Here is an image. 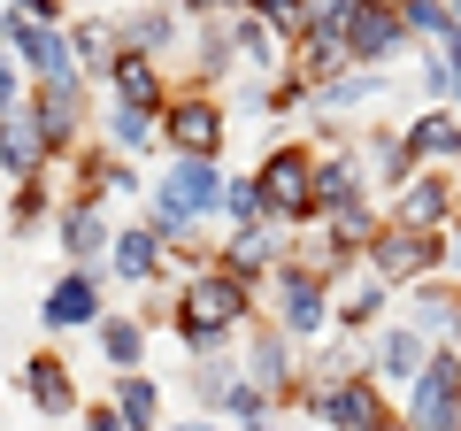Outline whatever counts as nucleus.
<instances>
[{
	"instance_id": "1",
	"label": "nucleus",
	"mask_w": 461,
	"mask_h": 431,
	"mask_svg": "<svg viewBox=\"0 0 461 431\" xmlns=\"http://www.w3.org/2000/svg\"><path fill=\"white\" fill-rule=\"evenodd\" d=\"M247 316H254V293H247V285H230L223 270H193V278L177 285L169 324H177V339L200 354V362H215V354H223V339L239 332Z\"/></svg>"
},
{
	"instance_id": "2",
	"label": "nucleus",
	"mask_w": 461,
	"mask_h": 431,
	"mask_svg": "<svg viewBox=\"0 0 461 431\" xmlns=\"http://www.w3.org/2000/svg\"><path fill=\"white\" fill-rule=\"evenodd\" d=\"M293 400H308L315 416H323L330 431H384L393 424V408H384V385L369 378V370H323V385H300Z\"/></svg>"
},
{
	"instance_id": "3",
	"label": "nucleus",
	"mask_w": 461,
	"mask_h": 431,
	"mask_svg": "<svg viewBox=\"0 0 461 431\" xmlns=\"http://www.w3.org/2000/svg\"><path fill=\"white\" fill-rule=\"evenodd\" d=\"M308 178H315V154L300 147V139H285V147L262 154V170H254V200H262V224H308Z\"/></svg>"
},
{
	"instance_id": "4",
	"label": "nucleus",
	"mask_w": 461,
	"mask_h": 431,
	"mask_svg": "<svg viewBox=\"0 0 461 431\" xmlns=\"http://www.w3.org/2000/svg\"><path fill=\"white\" fill-rule=\"evenodd\" d=\"M408 431H461V362H454V347H430L423 354V370L408 378V416H400Z\"/></svg>"
},
{
	"instance_id": "5",
	"label": "nucleus",
	"mask_w": 461,
	"mask_h": 431,
	"mask_svg": "<svg viewBox=\"0 0 461 431\" xmlns=\"http://www.w3.org/2000/svg\"><path fill=\"white\" fill-rule=\"evenodd\" d=\"M446 254H454V232L423 239V232H393V224H377L362 270H369L377 285H400V278H430V270H446Z\"/></svg>"
},
{
	"instance_id": "6",
	"label": "nucleus",
	"mask_w": 461,
	"mask_h": 431,
	"mask_svg": "<svg viewBox=\"0 0 461 431\" xmlns=\"http://www.w3.org/2000/svg\"><path fill=\"white\" fill-rule=\"evenodd\" d=\"M154 139H169L177 162H215V147H223V108L208 93H177V100H162Z\"/></svg>"
},
{
	"instance_id": "7",
	"label": "nucleus",
	"mask_w": 461,
	"mask_h": 431,
	"mask_svg": "<svg viewBox=\"0 0 461 431\" xmlns=\"http://www.w3.org/2000/svg\"><path fill=\"white\" fill-rule=\"evenodd\" d=\"M330 324V285L308 262H277V339H315Z\"/></svg>"
},
{
	"instance_id": "8",
	"label": "nucleus",
	"mask_w": 461,
	"mask_h": 431,
	"mask_svg": "<svg viewBox=\"0 0 461 431\" xmlns=\"http://www.w3.org/2000/svg\"><path fill=\"white\" fill-rule=\"evenodd\" d=\"M446 224H454V170H408V178H400L393 232H423V239H438Z\"/></svg>"
},
{
	"instance_id": "9",
	"label": "nucleus",
	"mask_w": 461,
	"mask_h": 431,
	"mask_svg": "<svg viewBox=\"0 0 461 431\" xmlns=\"http://www.w3.org/2000/svg\"><path fill=\"white\" fill-rule=\"evenodd\" d=\"M0 47L16 54V62L32 69L39 85H85V78H77V62H69V39H62V32H39V23H8V32H0Z\"/></svg>"
},
{
	"instance_id": "10",
	"label": "nucleus",
	"mask_w": 461,
	"mask_h": 431,
	"mask_svg": "<svg viewBox=\"0 0 461 431\" xmlns=\"http://www.w3.org/2000/svg\"><path fill=\"white\" fill-rule=\"evenodd\" d=\"M23 116H32V132H39L47 154L77 147V132H85V85H39V100L23 108Z\"/></svg>"
},
{
	"instance_id": "11",
	"label": "nucleus",
	"mask_w": 461,
	"mask_h": 431,
	"mask_svg": "<svg viewBox=\"0 0 461 431\" xmlns=\"http://www.w3.org/2000/svg\"><path fill=\"white\" fill-rule=\"evenodd\" d=\"M400 47H408V32H400V16L384 8V0H362L354 23L339 32V54H346V62H369V69H377L384 54H400Z\"/></svg>"
},
{
	"instance_id": "12",
	"label": "nucleus",
	"mask_w": 461,
	"mask_h": 431,
	"mask_svg": "<svg viewBox=\"0 0 461 431\" xmlns=\"http://www.w3.org/2000/svg\"><path fill=\"white\" fill-rule=\"evenodd\" d=\"M39 324L47 332H77V324H100V278L93 270H62L39 300Z\"/></svg>"
},
{
	"instance_id": "13",
	"label": "nucleus",
	"mask_w": 461,
	"mask_h": 431,
	"mask_svg": "<svg viewBox=\"0 0 461 431\" xmlns=\"http://www.w3.org/2000/svg\"><path fill=\"white\" fill-rule=\"evenodd\" d=\"M215 270H223L230 285H262L269 270H277V224H247V232H230V247L215 254Z\"/></svg>"
},
{
	"instance_id": "14",
	"label": "nucleus",
	"mask_w": 461,
	"mask_h": 431,
	"mask_svg": "<svg viewBox=\"0 0 461 431\" xmlns=\"http://www.w3.org/2000/svg\"><path fill=\"white\" fill-rule=\"evenodd\" d=\"M239 378H247V385H262V393L269 400H293L300 393V370H293V339H277V332H254L247 339V370H239Z\"/></svg>"
},
{
	"instance_id": "15",
	"label": "nucleus",
	"mask_w": 461,
	"mask_h": 431,
	"mask_svg": "<svg viewBox=\"0 0 461 431\" xmlns=\"http://www.w3.org/2000/svg\"><path fill=\"white\" fill-rule=\"evenodd\" d=\"M346 200H362V162H354V147L315 154V178H308V216H330V208H346Z\"/></svg>"
},
{
	"instance_id": "16",
	"label": "nucleus",
	"mask_w": 461,
	"mask_h": 431,
	"mask_svg": "<svg viewBox=\"0 0 461 431\" xmlns=\"http://www.w3.org/2000/svg\"><path fill=\"white\" fill-rule=\"evenodd\" d=\"M215 193H223L215 162H169V178H162V208H177L185 224H200L215 208Z\"/></svg>"
},
{
	"instance_id": "17",
	"label": "nucleus",
	"mask_w": 461,
	"mask_h": 431,
	"mask_svg": "<svg viewBox=\"0 0 461 431\" xmlns=\"http://www.w3.org/2000/svg\"><path fill=\"white\" fill-rule=\"evenodd\" d=\"M54 232H62L69 270H93V254H108V216H100L93 200H69V208H54Z\"/></svg>"
},
{
	"instance_id": "18",
	"label": "nucleus",
	"mask_w": 461,
	"mask_h": 431,
	"mask_svg": "<svg viewBox=\"0 0 461 431\" xmlns=\"http://www.w3.org/2000/svg\"><path fill=\"white\" fill-rule=\"evenodd\" d=\"M454 108H430V116H415L408 132H400V154H408V170H446L454 162Z\"/></svg>"
},
{
	"instance_id": "19",
	"label": "nucleus",
	"mask_w": 461,
	"mask_h": 431,
	"mask_svg": "<svg viewBox=\"0 0 461 431\" xmlns=\"http://www.w3.org/2000/svg\"><path fill=\"white\" fill-rule=\"evenodd\" d=\"M339 293H330V324H339V332H369V324H377V308H384V285L369 278L362 262H346L339 270Z\"/></svg>"
},
{
	"instance_id": "20",
	"label": "nucleus",
	"mask_w": 461,
	"mask_h": 431,
	"mask_svg": "<svg viewBox=\"0 0 461 431\" xmlns=\"http://www.w3.org/2000/svg\"><path fill=\"white\" fill-rule=\"evenodd\" d=\"M23 393H32L39 416H69L77 408V378H69L62 354H32V362H23Z\"/></svg>"
},
{
	"instance_id": "21",
	"label": "nucleus",
	"mask_w": 461,
	"mask_h": 431,
	"mask_svg": "<svg viewBox=\"0 0 461 431\" xmlns=\"http://www.w3.org/2000/svg\"><path fill=\"white\" fill-rule=\"evenodd\" d=\"M108 85H115V108L162 116V69H154L147 54H115V62H108Z\"/></svg>"
},
{
	"instance_id": "22",
	"label": "nucleus",
	"mask_w": 461,
	"mask_h": 431,
	"mask_svg": "<svg viewBox=\"0 0 461 431\" xmlns=\"http://www.w3.org/2000/svg\"><path fill=\"white\" fill-rule=\"evenodd\" d=\"M162 239L147 232V224H123V232H108V262H115V278H131V285H147V278H162Z\"/></svg>"
},
{
	"instance_id": "23",
	"label": "nucleus",
	"mask_w": 461,
	"mask_h": 431,
	"mask_svg": "<svg viewBox=\"0 0 461 431\" xmlns=\"http://www.w3.org/2000/svg\"><path fill=\"white\" fill-rule=\"evenodd\" d=\"M62 39H69V62H77V78H85V69H108L115 54H123V32H115V16H77Z\"/></svg>"
},
{
	"instance_id": "24",
	"label": "nucleus",
	"mask_w": 461,
	"mask_h": 431,
	"mask_svg": "<svg viewBox=\"0 0 461 431\" xmlns=\"http://www.w3.org/2000/svg\"><path fill=\"white\" fill-rule=\"evenodd\" d=\"M0 170H8V178H23V185L47 170V147H39V132H32V116H23V108H8V116H0Z\"/></svg>"
},
{
	"instance_id": "25",
	"label": "nucleus",
	"mask_w": 461,
	"mask_h": 431,
	"mask_svg": "<svg viewBox=\"0 0 461 431\" xmlns=\"http://www.w3.org/2000/svg\"><path fill=\"white\" fill-rule=\"evenodd\" d=\"M393 16H400V32H408V39H430V47L454 54V0H400Z\"/></svg>"
},
{
	"instance_id": "26",
	"label": "nucleus",
	"mask_w": 461,
	"mask_h": 431,
	"mask_svg": "<svg viewBox=\"0 0 461 431\" xmlns=\"http://www.w3.org/2000/svg\"><path fill=\"white\" fill-rule=\"evenodd\" d=\"M108 408L123 416L131 431H154V416H162V393H154V378H139V370H123V378H115V393H108Z\"/></svg>"
},
{
	"instance_id": "27",
	"label": "nucleus",
	"mask_w": 461,
	"mask_h": 431,
	"mask_svg": "<svg viewBox=\"0 0 461 431\" xmlns=\"http://www.w3.org/2000/svg\"><path fill=\"white\" fill-rule=\"evenodd\" d=\"M423 354H430V347L408 332V324H400V332H377L369 362H377V378H393V385H400V378H415V370H423Z\"/></svg>"
},
{
	"instance_id": "28",
	"label": "nucleus",
	"mask_w": 461,
	"mask_h": 431,
	"mask_svg": "<svg viewBox=\"0 0 461 431\" xmlns=\"http://www.w3.org/2000/svg\"><path fill=\"white\" fill-rule=\"evenodd\" d=\"M100 354H108L115 370H139V354H147V324H139V316H100Z\"/></svg>"
},
{
	"instance_id": "29",
	"label": "nucleus",
	"mask_w": 461,
	"mask_h": 431,
	"mask_svg": "<svg viewBox=\"0 0 461 431\" xmlns=\"http://www.w3.org/2000/svg\"><path fill=\"white\" fill-rule=\"evenodd\" d=\"M415 339H430V332H454V278H438V285H423V293H415V324H408Z\"/></svg>"
},
{
	"instance_id": "30",
	"label": "nucleus",
	"mask_w": 461,
	"mask_h": 431,
	"mask_svg": "<svg viewBox=\"0 0 461 431\" xmlns=\"http://www.w3.org/2000/svg\"><path fill=\"white\" fill-rule=\"evenodd\" d=\"M115 32H123V54H147L154 62V47H169V39H177V16H162V8H139L131 23H115Z\"/></svg>"
},
{
	"instance_id": "31",
	"label": "nucleus",
	"mask_w": 461,
	"mask_h": 431,
	"mask_svg": "<svg viewBox=\"0 0 461 431\" xmlns=\"http://www.w3.org/2000/svg\"><path fill=\"white\" fill-rule=\"evenodd\" d=\"M223 39H230V54H247L254 69H277V54H285V47H277V32H262V23H254L247 8L230 16V32H223Z\"/></svg>"
},
{
	"instance_id": "32",
	"label": "nucleus",
	"mask_w": 461,
	"mask_h": 431,
	"mask_svg": "<svg viewBox=\"0 0 461 431\" xmlns=\"http://www.w3.org/2000/svg\"><path fill=\"white\" fill-rule=\"evenodd\" d=\"M377 93H384L377 69H354V78H330L323 93H308V100H315V108H362V100H377Z\"/></svg>"
},
{
	"instance_id": "33",
	"label": "nucleus",
	"mask_w": 461,
	"mask_h": 431,
	"mask_svg": "<svg viewBox=\"0 0 461 431\" xmlns=\"http://www.w3.org/2000/svg\"><path fill=\"white\" fill-rule=\"evenodd\" d=\"M354 8H362V0H300V32L308 39H339L346 23H354Z\"/></svg>"
},
{
	"instance_id": "34",
	"label": "nucleus",
	"mask_w": 461,
	"mask_h": 431,
	"mask_svg": "<svg viewBox=\"0 0 461 431\" xmlns=\"http://www.w3.org/2000/svg\"><path fill=\"white\" fill-rule=\"evenodd\" d=\"M154 139V116H139V108H108V147L115 154H139Z\"/></svg>"
},
{
	"instance_id": "35",
	"label": "nucleus",
	"mask_w": 461,
	"mask_h": 431,
	"mask_svg": "<svg viewBox=\"0 0 461 431\" xmlns=\"http://www.w3.org/2000/svg\"><path fill=\"white\" fill-rule=\"evenodd\" d=\"M215 208L247 232V224H262V200H254V178H223V193H215Z\"/></svg>"
},
{
	"instance_id": "36",
	"label": "nucleus",
	"mask_w": 461,
	"mask_h": 431,
	"mask_svg": "<svg viewBox=\"0 0 461 431\" xmlns=\"http://www.w3.org/2000/svg\"><path fill=\"white\" fill-rule=\"evenodd\" d=\"M223 408L239 416V424H247V431H254V424H269V408H277V400H269L262 385H247V378H230V393H223Z\"/></svg>"
},
{
	"instance_id": "37",
	"label": "nucleus",
	"mask_w": 461,
	"mask_h": 431,
	"mask_svg": "<svg viewBox=\"0 0 461 431\" xmlns=\"http://www.w3.org/2000/svg\"><path fill=\"white\" fill-rule=\"evenodd\" d=\"M247 16L277 39H300V0H247Z\"/></svg>"
},
{
	"instance_id": "38",
	"label": "nucleus",
	"mask_w": 461,
	"mask_h": 431,
	"mask_svg": "<svg viewBox=\"0 0 461 431\" xmlns=\"http://www.w3.org/2000/svg\"><path fill=\"white\" fill-rule=\"evenodd\" d=\"M47 216H54V185H23V193H16V216H8V224H16V232H39V224H47Z\"/></svg>"
},
{
	"instance_id": "39",
	"label": "nucleus",
	"mask_w": 461,
	"mask_h": 431,
	"mask_svg": "<svg viewBox=\"0 0 461 431\" xmlns=\"http://www.w3.org/2000/svg\"><path fill=\"white\" fill-rule=\"evenodd\" d=\"M230 378H239V370H230L223 354H215V362H200V370H193V393L208 400V408H223V393H230Z\"/></svg>"
},
{
	"instance_id": "40",
	"label": "nucleus",
	"mask_w": 461,
	"mask_h": 431,
	"mask_svg": "<svg viewBox=\"0 0 461 431\" xmlns=\"http://www.w3.org/2000/svg\"><path fill=\"white\" fill-rule=\"evenodd\" d=\"M8 23H39V32H62V0H8Z\"/></svg>"
},
{
	"instance_id": "41",
	"label": "nucleus",
	"mask_w": 461,
	"mask_h": 431,
	"mask_svg": "<svg viewBox=\"0 0 461 431\" xmlns=\"http://www.w3.org/2000/svg\"><path fill=\"white\" fill-rule=\"evenodd\" d=\"M423 93H430V100L454 93V54H446V47H430V62H423Z\"/></svg>"
},
{
	"instance_id": "42",
	"label": "nucleus",
	"mask_w": 461,
	"mask_h": 431,
	"mask_svg": "<svg viewBox=\"0 0 461 431\" xmlns=\"http://www.w3.org/2000/svg\"><path fill=\"white\" fill-rule=\"evenodd\" d=\"M8 108H23V62L0 47V116H8Z\"/></svg>"
},
{
	"instance_id": "43",
	"label": "nucleus",
	"mask_w": 461,
	"mask_h": 431,
	"mask_svg": "<svg viewBox=\"0 0 461 431\" xmlns=\"http://www.w3.org/2000/svg\"><path fill=\"white\" fill-rule=\"evenodd\" d=\"M85 431H131V424H123V416H115L108 400H100V408H85Z\"/></svg>"
},
{
	"instance_id": "44",
	"label": "nucleus",
	"mask_w": 461,
	"mask_h": 431,
	"mask_svg": "<svg viewBox=\"0 0 461 431\" xmlns=\"http://www.w3.org/2000/svg\"><path fill=\"white\" fill-rule=\"evenodd\" d=\"M193 16H223V8H247V0H185Z\"/></svg>"
},
{
	"instance_id": "45",
	"label": "nucleus",
	"mask_w": 461,
	"mask_h": 431,
	"mask_svg": "<svg viewBox=\"0 0 461 431\" xmlns=\"http://www.w3.org/2000/svg\"><path fill=\"white\" fill-rule=\"evenodd\" d=\"M177 431H223V424H208V416H193V424H177Z\"/></svg>"
},
{
	"instance_id": "46",
	"label": "nucleus",
	"mask_w": 461,
	"mask_h": 431,
	"mask_svg": "<svg viewBox=\"0 0 461 431\" xmlns=\"http://www.w3.org/2000/svg\"><path fill=\"white\" fill-rule=\"evenodd\" d=\"M384 431H408V424H400V416H393V424H384Z\"/></svg>"
},
{
	"instance_id": "47",
	"label": "nucleus",
	"mask_w": 461,
	"mask_h": 431,
	"mask_svg": "<svg viewBox=\"0 0 461 431\" xmlns=\"http://www.w3.org/2000/svg\"><path fill=\"white\" fill-rule=\"evenodd\" d=\"M0 32H8V8H0Z\"/></svg>"
},
{
	"instance_id": "48",
	"label": "nucleus",
	"mask_w": 461,
	"mask_h": 431,
	"mask_svg": "<svg viewBox=\"0 0 461 431\" xmlns=\"http://www.w3.org/2000/svg\"><path fill=\"white\" fill-rule=\"evenodd\" d=\"M254 431H269V424H254Z\"/></svg>"
}]
</instances>
